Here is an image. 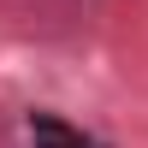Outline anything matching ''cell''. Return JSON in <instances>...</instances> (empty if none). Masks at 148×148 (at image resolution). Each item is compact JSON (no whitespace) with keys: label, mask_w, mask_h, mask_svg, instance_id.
Here are the masks:
<instances>
[{"label":"cell","mask_w":148,"mask_h":148,"mask_svg":"<svg viewBox=\"0 0 148 148\" xmlns=\"http://www.w3.org/2000/svg\"><path fill=\"white\" fill-rule=\"evenodd\" d=\"M30 136H36V148H107V142L83 136L77 125H65V119H53V113H36V119H30Z\"/></svg>","instance_id":"1"}]
</instances>
